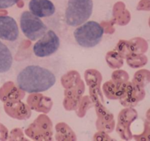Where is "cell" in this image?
Wrapping results in <instances>:
<instances>
[{
	"label": "cell",
	"instance_id": "cell-1",
	"mask_svg": "<svg viewBox=\"0 0 150 141\" xmlns=\"http://www.w3.org/2000/svg\"><path fill=\"white\" fill-rule=\"evenodd\" d=\"M61 63L56 57H29L16 66V84L28 93H39L51 89L57 83Z\"/></svg>",
	"mask_w": 150,
	"mask_h": 141
},
{
	"label": "cell",
	"instance_id": "cell-2",
	"mask_svg": "<svg viewBox=\"0 0 150 141\" xmlns=\"http://www.w3.org/2000/svg\"><path fill=\"white\" fill-rule=\"evenodd\" d=\"M93 8V0H67L63 13V21L69 27H77L90 19Z\"/></svg>",
	"mask_w": 150,
	"mask_h": 141
},
{
	"label": "cell",
	"instance_id": "cell-3",
	"mask_svg": "<svg viewBox=\"0 0 150 141\" xmlns=\"http://www.w3.org/2000/svg\"><path fill=\"white\" fill-rule=\"evenodd\" d=\"M103 27L95 21H89L75 28L73 38L80 47L84 48H94L102 41L104 36Z\"/></svg>",
	"mask_w": 150,
	"mask_h": 141
},
{
	"label": "cell",
	"instance_id": "cell-4",
	"mask_svg": "<svg viewBox=\"0 0 150 141\" xmlns=\"http://www.w3.org/2000/svg\"><path fill=\"white\" fill-rule=\"evenodd\" d=\"M19 25L23 35L31 41H38L48 29L42 19L26 10L21 13Z\"/></svg>",
	"mask_w": 150,
	"mask_h": 141
},
{
	"label": "cell",
	"instance_id": "cell-5",
	"mask_svg": "<svg viewBox=\"0 0 150 141\" xmlns=\"http://www.w3.org/2000/svg\"><path fill=\"white\" fill-rule=\"evenodd\" d=\"M61 45V40L58 34L54 29L48 31L36 41L32 46V52L35 57L45 58L51 57L59 51Z\"/></svg>",
	"mask_w": 150,
	"mask_h": 141
},
{
	"label": "cell",
	"instance_id": "cell-6",
	"mask_svg": "<svg viewBox=\"0 0 150 141\" xmlns=\"http://www.w3.org/2000/svg\"><path fill=\"white\" fill-rule=\"evenodd\" d=\"M0 40L16 49L21 42L19 26L14 18L0 15Z\"/></svg>",
	"mask_w": 150,
	"mask_h": 141
},
{
	"label": "cell",
	"instance_id": "cell-7",
	"mask_svg": "<svg viewBox=\"0 0 150 141\" xmlns=\"http://www.w3.org/2000/svg\"><path fill=\"white\" fill-rule=\"evenodd\" d=\"M32 14L41 19H49L57 13L55 4L51 0H30L28 4Z\"/></svg>",
	"mask_w": 150,
	"mask_h": 141
},
{
	"label": "cell",
	"instance_id": "cell-8",
	"mask_svg": "<svg viewBox=\"0 0 150 141\" xmlns=\"http://www.w3.org/2000/svg\"><path fill=\"white\" fill-rule=\"evenodd\" d=\"M16 49L0 40V74H4L13 69Z\"/></svg>",
	"mask_w": 150,
	"mask_h": 141
},
{
	"label": "cell",
	"instance_id": "cell-9",
	"mask_svg": "<svg viewBox=\"0 0 150 141\" xmlns=\"http://www.w3.org/2000/svg\"><path fill=\"white\" fill-rule=\"evenodd\" d=\"M19 0H0V9H8L17 4Z\"/></svg>",
	"mask_w": 150,
	"mask_h": 141
},
{
	"label": "cell",
	"instance_id": "cell-10",
	"mask_svg": "<svg viewBox=\"0 0 150 141\" xmlns=\"http://www.w3.org/2000/svg\"><path fill=\"white\" fill-rule=\"evenodd\" d=\"M149 118L150 119V110H149Z\"/></svg>",
	"mask_w": 150,
	"mask_h": 141
},
{
	"label": "cell",
	"instance_id": "cell-11",
	"mask_svg": "<svg viewBox=\"0 0 150 141\" xmlns=\"http://www.w3.org/2000/svg\"><path fill=\"white\" fill-rule=\"evenodd\" d=\"M149 129H150V123H149ZM149 130H150V129H149Z\"/></svg>",
	"mask_w": 150,
	"mask_h": 141
},
{
	"label": "cell",
	"instance_id": "cell-12",
	"mask_svg": "<svg viewBox=\"0 0 150 141\" xmlns=\"http://www.w3.org/2000/svg\"><path fill=\"white\" fill-rule=\"evenodd\" d=\"M149 25H150V19H149Z\"/></svg>",
	"mask_w": 150,
	"mask_h": 141
}]
</instances>
